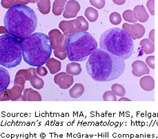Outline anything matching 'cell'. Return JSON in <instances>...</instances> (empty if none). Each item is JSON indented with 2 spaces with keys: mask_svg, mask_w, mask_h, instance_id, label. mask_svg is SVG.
Listing matches in <instances>:
<instances>
[{
  "mask_svg": "<svg viewBox=\"0 0 158 139\" xmlns=\"http://www.w3.org/2000/svg\"><path fill=\"white\" fill-rule=\"evenodd\" d=\"M122 28H123V29H124V30L127 31L128 33H129V32H130V28H131V25H130V24H127V23H125V24H123V26H122Z\"/></svg>",
  "mask_w": 158,
  "mask_h": 139,
  "instance_id": "obj_42",
  "label": "cell"
},
{
  "mask_svg": "<svg viewBox=\"0 0 158 139\" xmlns=\"http://www.w3.org/2000/svg\"><path fill=\"white\" fill-rule=\"evenodd\" d=\"M155 30L153 29V30H151L150 33H149V39L154 43L155 42Z\"/></svg>",
  "mask_w": 158,
  "mask_h": 139,
  "instance_id": "obj_41",
  "label": "cell"
},
{
  "mask_svg": "<svg viewBox=\"0 0 158 139\" xmlns=\"http://www.w3.org/2000/svg\"><path fill=\"white\" fill-rule=\"evenodd\" d=\"M97 49V41L87 31H77L68 37L66 53L69 59L73 62H84Z\"/></svg>",
  "mask_w": 158,
  "mask_h": 139,
  "instance_id": "obj_5",
  "label": "cell"
},
{
  "mask_svg": "<svg viewBox=\"0 0 158 139\" xmlns=\"http://www.w3.org/2000/svg\"><path fill=\"white\" fill-rule=\"evenodd\" d=\"M129 34L133 39H140L144 35L145 28L144 26L140 24H135L131 25Z\"/></svg>",
  "mask_w": 158,
  "mask_h": 139,
  "instance_id": "obj_13",
  "label": "cell"
},
{
  "mask_svg": "<svg viewBox=\"0 0 158 139\" xmlns=\"http://www.w3.org/2000/svg\"><path fill=\"white\" fill-rule=\"evenodd\" d=\"M62 35L61 33L57 29H53L48 33L49 39L51 40L52 49L53 50H57L59 46V41L61 36Z\"/></svg>",
  "mask_w": 158,
  "mask_h": 139,
  "instance_id": "obj_17",
  "label": "cell"
},
{
  "mask_svg": "<svg viewBox=\"0 0 158 139\" xmlns=\"http://www.w3.org/2000/svg\"><path fill=\"white\" fill-rule=\"evenodd\" d=\"M84 92V86L81 83H75L69 90L70 97L73 98L80 97Z\"/></svg>",
  "mask_w": 158,
  "mask_h": 139,
  "instance_id": "obj_19",
  "label": "cell"
},
{
  "mask_svg": "<svg viewBox=\"0 0 158 139\" xmlns=\"http://www.w3.org/2000/svg\"><path fill=\"white\" fill-rule=\"evenodd\" d=\"M122 16L125 21H127L128 22L133 23V24H135V23L137 22L136 19L135 18L133 10H125L124 12L123 13Z\"/></svg>",
  "mask_w": 158,
  "mask_h": 139,
  "instance_id": "obj_29",
  "label": "cell"
},
{
  "mask_svg": "<svg viewBox=\"0 0 158 139\" xmlns=\"http://www.w3.org/2000/svg\"><path fill=\"white\" fill-rule=\"evenodd\" d=\"M4 24L8 34L21 40L36 30L37 18L30 7L24 4H16L8 8L4 16Z\"/></svg>",
  "mask_w": 158,
  "mask_h": 139,
  "instance_id": "obj_2",
  "label": "cell"
},
{
  "mask_svg": "<svg viewBox=\"0 0 158 139\" xmlns=\"http://www.w3.org/2000/svg\"><path fill=\"white\" fill-rule=\"evenodd\" d=\"M26 81V79L24 77H22L21 76H17L15 77V80H14V84L15 85H19L21 87V88L24 89V84L25 82Z\"/></svg>",
  "mask_w": 158,
  "mask_h": 139,
  "instance_id": "obj_34",
  "label": "cell"
},
{
  "mask_svg": "<svg viewBox=\"0 0 158 139\" xmlns=\"http://www.w3.org/2000/svg\"><path fill=\"white\" fill-rule=\"evenodd\" d=\"M54 82L61 89H66L73 85L74 82V79L72 75L68 74L67 72H60L55 75Z\"/></svg>",
  "mask_w": 158,
  "mask_h": 139,
  "instance_id": "obj_7",
  "label": "cell"
},
{
  "mask_svg": "<svg viewBox=\"0 0 158 139\" xmlns=\"http://www.w3.org/2000/svg\"><path fill=\"white\" fill-rule=\"evenodd\" d=\"M1 93V101H8L11 100L13 97V92L11 89H6L5 91L0 92Z\"/></svg>",
  "mask_w": 158,
  "mask_h": 139,
  "instance_id": "obj_32",
  "label": "cell"
},
{
  "mask_svg": "<svg viewBox=\"0 0 158 139\" xmlns=\"http://www.w3.org/2000/svg\"><path fill=\"white\" fill-rule=\"evenodd\" d=\"M146 65L148 66L149 67L155 69V57L153 56H149L146 59Z\"/></svg>",
  "mask_w": 158,
  "mask_h": 139,
  "instance_id": "obj_38",
  "label": "cell"
},
{
  "mask_svg": "<svg viewBox=\"0 0 158 139\" xmlns=\"http://www.w3.org/2000/svg\"><path fill=\"white\" fill-rule=\"evenodd\" d=\"M10 83V79L8 72L3 67L0 68V92L7 89Z\"/></svg>",
  "mask_w": 158,
  "mask_h": 139,
  "instance_id": "obj_12",
  "label": "cell"
},
{
  "mask_svg": "<svg viewBox=\"0 0 158 139\" xmlns=\"http://www.w3.org/2000/svg\"><path fill=\"white\" fill-rule=\"evenodd\" d=\"M99 47L122 59H129L134 50L133 39L124 29L110 28L102 34Z\"/></svg>",
  "mask_w": 158,
  "mask_h": 139,
  "instance_id": "obj_4",
  "label": "cell"
},
{
  "mask_svg": "<svg viewBox=\"0 0 158 139\" xmlns=\"http://www.w3.org/2000/svg\"><path fill=\"white\" fill-rule=\"evenodd\" d=\"M85 16L90 22H95L98 20L99 13L98 10L92 7H88L85 10Z\"/></svg>",
  "mask_w": 158,
  "mask_h": 139,
  "instance_id": "obj_24",
  "label": "cell"
},
{
  "mask_svg": "<svg viewBox=\"0 0 158 139\" xmlns=\"http://www.w3.org/2000/svg\"><path fill=\"white\" fill-rule=\"evenodd\" d=\"M59 28L63 31L64 35L69 36V34L77 32L75 26V20L71 21H61L59 24Z\"/></svg>",
  "mask_w": 158,
  "mask_h": 139,
  "instance_id": "obj_10",
  "label": "cell"
},
{
  "mask_svg": "<svg viewBox=\"0 0 158 139\" xmlns=\"http://www.w3.org/2000/svg\"><path fill=\"white\" fill-rule=\"evenodd\" d=\"M130 101L131 100L130 99H128V98H125V97H122L121 98H119V101Z\"/></svg>",
  "mask_w": 158,
  "mask_h": 139,
  "instance_id": "obj_43",
  "label": "cell"
},
{
  "mask_svg": "<svg viewBox=\"0 0 158 139\" xmlns=\"http://www.w3.org/2000/svg\"><path fill=\"white\" fill-rule=\"evenodd\" d=\"M125 67L124 59L100 48L89 57L86 64L88 74L93 80L99 82L117 79L124 72Z\"/></svg>",
  "mask_w": 158,
  "mask_h": 139,
  "instance_id": "obj_1",
  "label": "cell"
},
{
  "mask_svg": "<svg viewBox=\"0 0 158 139\" xmlns=\"http://www.w3.org/2000/svg\"><path fill=\"white\" fill-rule=\"evenodd\" d=\"M111 90L116 96L123 97H124L126 93V89L120 84L115 83L111 86Z\"/></svg>",
  "mask_w": 158,
  "mask_h": 139,
  "instance_id": "obj_26",
  "label": "cell"
},
{
  "mask_svg": "<svg viewBox=\"0 0 158 139\" xmlns=\"http://www.w3.org/2000/svg\"><path fill=\"white\" fill-rule=\"evenodd\" d=\"M103 100L104 101H116V95L112 91H106L103 94Z\"/></svg>",
  "mask_w": 158,
  "mask_h": 139,
  "instance_id": "obj_31",
  "label": "cell"
},
{
  "mask_svg": "<svg viewBox=\"0 0 158 139\" xmlns=\"http://www.w3.org/2000/svg\"><path fill=\"white\" fill-rule=\"evenodd\" d=\"M23 54L20 41L8 34L0 37V64L7 68L19 66Z\"/></svg>",
  "mask_w": 158,
  "mask_h": 139,
  "instance_id": "obj_6",
  "label": "cell"
},
{
  "mask_svg": "<svg viewBox=\"0 0 158 139\" xmlns=\"http://www.w3.org/2000/svg\"><path fill=\"white\" fill-rule=\"evenodd\" d=\"M140 87L145 91L150 92L155 88V81L151 76H144L139 80Z\"/></svg>",
  "mask_w": 158,
  "mask_h": 139,
  "instance_id": "obj_15",
  "label": "cell"
},
{
  "mask_svg": "<svg viewBox=\"0 0 158 139\" xmlns=\"http://www.w3.org/2000/svg\"><path fill=\"white\" fill-rule=\"evenodd\" d=\"M75 26L77 31L86 32L89 30V24L86 19L82 16H79L75 19Z\"/></svg>",
  "mask_w": 158,
  "mask_h": 139,
  "instance_id": "obj_22",
  "label": "cell"
},
{
  "mask_svg": "<svg viewBox=\"0 0 158 139\" xmlns=\"http://www.w3.org/2000/svg\"><path fill=\"white\" fill-rule=\"evenodd\" d=\"M29 81H30L31 85L34 88L37 89H41L43 88L44 85V80L41 79L40 77H37V75H34V76L31 77L30 79H28Z\"/></svg>",
  "mask_w": 158,
  "mask_h": 139,
  "instance_id": "obj_25",
  "label": "cell"
},
{
  "mask_svg": "<svg viewBox=\"0 0 158 139\" xmlns=\"http://www.w3.org/2000/svg\"><path fill=\"white\" fill-rule=\"evenodd\" d=\"M23 59L28 65L39 67L45 64L52 53L49 37L42 33H35L20 40Z\"/></svg>",
  "mask_w": 158,
  "mask_h": 139,
  "instance_id": "obj_3",
  "label": "cell"
},
{
  "mask_svg": "<svg viewBox=\"0 0 158 139\" xmlns=\"http://www.w3.org/2000/svg\"><path fill=\"white\" fill-rule=\"evenodd\" d=\"M140 46L142 48V50L146 54H152L155 51V45L149 39H142L139 43Z\"/></svg>",
  "mask_w": 158,
  "mask_h": 139,
  "instance_id": "obj_21",
  "label": "cell"
},
{
  "mask_svg": "<svg viewBox=\"0 0 158 139\" xmlns=\"http://www.w3.org/2000/svg\"><path fill=\"white\" fill-rule=\"evenodd\" d=\"M17 76H21L22 77H24L26 79V81L28 80L29 74H28V70H19L16 73L15 77H17Z\"/></svg>",
  "mask_w": 158,
  "mask_h": 139,
  "instance_id": "obj_37",
  "label": "cell"
},
{
  "mask_svg": "<svg viewBox=\"0 0 158 139\" xmlns=\"http://www.w3.org/2000/svg\"><path fill=\"white\" fill-rule=\"evenodd\" d=\"M66 72L72 76H77L81 74V67L80 63L77 62H72L66 66Z\"/></svg>",
  "mask_w": 158,
  "mask_h": 139,
  "instance_id": "obj_20",
  "label": "cell"
},
{
  "mask_svg": "<svg viewBox=\"0 0 158 139\" xmlns=\"http://www.w3.org/2000/svg\"><path fill=\"white\" fill-rule=\"evenodd\" d=\"M53 53L55 57L59 58V59L61 60H64L65 59L66 57H68V56H67V53H61V52L58 50H55L53 51Z\"/></svg>",
  "mask_w": 158,
  "mask_h": 139,
  "instance_id": "obj_39",
  "label": "cell"
},
{
  "mask_svg": "<svg viewBox=\"0 0 158 139\" xmlns=\"http://www.w3.org/2000/svg\"><path fill=\"white\" fill-rule=\"evenodd\" d=\"M67 1L66 0H55L53 2V5H52V13L55 14V16H60L61 14L64 11L66 6V4Z\"/></svg>",
  "mask_w": 158,
  "mask_h": 139,
  "instance_id": "obj_18",
  "label": "cell"
},
{
  "mask_svg": "<svg viewBox=\"0 0 158 139\" xmlns=\"http://www.w3.org/2000/svg\"><path fill=\"white\" fill-rule=\"evenodd\" d=\"M45 64L52 74H57L61 68V63L59 60L53 58H50Z\"/></svg>",
  "mask_w": 158,
  "mask_h": 139,
  "instance_id": "obj_16",
  "label": "cell"
},
{
  "mask_svg": "<svg viewBox=\"0 0 158 139\" xmlns=\"http://www.w3.org/2000/svg\"><path fill=\"white\" fill-rule=\"evenodd\" d=\"M109 20L111 24L113 25H119L122 22V17L119 13L113 12L110 14Z\"/></svg>",
  "mask_w": 158,
  "mask_h": 139,
  "instance_id": "obj_30",
  "label": "cell"
},
{
  "mask_svg": "<svg viewBox=\"0 0 158 139\" xmlns=\"http://www.w3.org/2000/svg\"><path fill=\"white\" fill-rule=\"evenodd\" d=\"M22 100L28 101H42V97L38 92L33 90V89L27 88L24 89Z\"/></svg>",
  "mask_w": 158,
  "mask_h": 139,
  "instance_id": "obj_14",
  "label": "cell"
},
{
  "mask_svg": "<svg viewBox=\"0 0 158 139\" xmlns=\"http://www.w3.org/2000/svg\"><path fill=\"white\" fill-rule=\"evenodd\" d=\"M133 14L135 18L137 21H139L142 23H144L147 22L149 18V14L145 8L142 5H137L133 9Z\"/></svg>",
  "mask_w": 158,
  "mask_h": 139,
  "instance_id": "obj_11",
  "label": "cell"
},
{
  "mask_svg": "<svg viewBox=\"0 0 158 139\" xmlns=\"http://www.w3.org/2000/svg\"><path fill=\"white\" fill-rule=\"evenodd\" d=\"M150 70L146 63L140 60H137L132 63V74L134 76L140 77L143 75L149 74Z\"/></svg>",
  "mask_w": 158,
  "mask_h": 139,
  "instance_id": "obj_9",
  "label": "cell"
},
{
  "mask_svg": "<svg viewBox=\"0 0 158 139\" xmlns=\"http://www.w3.org/2000/svg\"><path fill=\"white\" fill-rule=\"evenodd\" d=\"M68 37L69 36L62 34L60 37V41H59V46H58V48L57 50L60 51L61 53H66V44H67V41H68Z\"/></svg>",
  "mask_w": 158,
  "mask_h": 139,
  "instance_id": "obj_27",
  "label": "cell"
},
{
  "mask_svg": "<svg viewBox=\"0 0 158 139\" xmlns=\"http://www.w3.org/2000/svg\"><path fill=\"white\" fill-rule=\"evenodd\" d=\"M36 72L37 74L39 75L40 77H45L46 75H47L48 74V70L45 67H44L43 66H39V67H37Z\"/></svg>",
  "mask_w": 158,
  "mask_h": 139,
  "instance_id": "obj_36",
  "label": "cell"
},
{
  "mask_svg": "<svg viewBox=\"0 0 158 139\" xmlns=\"http://www.w3.org/2000/svg\"><path fill=\"white\" fill-rule=\"evenodd\" d=\"M90 4L95 6L97 9H102L104 7L106 2L104 0H90Z\"/></svg>",
  "mask_w": 158,
  "mask_h": 139,
  "instance_id": "obj_33",
  "label": "cell"
},
{
  "mask_svg": "<svg viewBox=\"0 0 158 139\" xmlns=\"http://www.w3.org/2000/svg\"><path fill=\"white\" fill-rule=\"evenodd\" d=\"M80 10V5L77 1L70 0L66 4L65 9L63 13V17L64 18H74Z\"/></svg>",
  "mask_w": 158,
  "mask_h": 139,
  "instance_id": "obj_8",
  "label": "cell"
},
{
  "mask_svg": "<svg viewBox=\"0 0 158 139\" xmlns=\"http://www.w3.org/2000/svg\"><path fill=\"white\" fill-rule=\"evenodd\" d=\"M11 90H12L13 92V97L11 101H17L20 97H22L23 89L20 86L15 85V86H13V88H11Z\"/></svg>",
  "mask_w": 158,
  "mask_h": 139,
  "instance_id": "obj_28",
  "label": "cell"
},
{
  "mask_svg": "<svg viewBox=\"0 0 158 139\" xmlns=\"http://www.w3.org/2000/svg\"><path fill=\"white\" fill-rule=\"evenodd\" d=\"M28 74H29V79L31 77L34 76V75H37V72H36V69H35L34 68H30L28 69Z\"/></svg>",
  "mask_w": 158,
  "mask_h": 139,
  "instance_id": "obj_40",
  "label": "cell"
},
{
  "mask_svg": "<svg viewBox=\"0 0 158 139\" xmlns=\"http://www.w3.org/2000/svg\"><path fill=\"white\" fill-rule=\"evenodd\" d=\"M146 6H147L148 10L149 13H151L152 15L155 14V1L154 0H149L146 3Z\"/></svg>",
  "mask_w": 158,
  "mask_h": 139,
  "instance_id": "obj_35",
  "label": "cell"
},
{
  "mask_svg": "<svg viewBox=\"0 0 158 139\" xmlns=\"http://www.w3.org/2000/svg\"><path fill=\"white\" fill-rule=\"evenodd\" d=\"M113 2L114 3H116V4H118V5H122V4H124V3H125V1H113Z\"/></svg>",
  "mask_w": 158,
  "mask_h": 139,
  "instance_id": "obj_44",
  "label": "cell"
},
{
  "mask_svg": "<svg viewBox=\"0 0 158 139\" xmlns=\"http://www.w3.org/2000/svg\"><path fill=\"white\" fill-rule=\"evenodd\" d=\"M37 8L41 13L47 14L51 9V1L50 0H41L37 2Z\"/></svg>",
  "mask_w": 158,
  "mask_h": 139,
  "instance_id": "obj_23",
  "label": "cell"
}]
</instances>
